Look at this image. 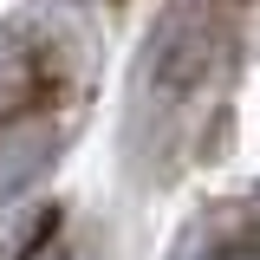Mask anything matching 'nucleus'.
Wrapping results in <instances>:
<instances>
[{
	"instance_id": "obj_1",
	"label": "nucleus",
	"mask_w": 260,
	"mask_h": 260,
	"mask_svg": "<svg viewBox=\"0 0 260 260\" xmlns=\"http://www.w3.org/2000/svg\"><path fill=\"white\" fill-rule=\"evenodd\" d=\"M215 59H221V20H215V7L208 0H182V7L162 13V26L143 46V91L176 104V98L208 85Z\"/></svg>"
},
{
	"instance_id": "obj_2",
	"label": "nucleus",
	"mask_w": 260,
	"mask_h": 260,
	"mask_svg": "<svg viewBox=\"0 0 260 260\" xmlns=\"http://www.w3.org/2000/svg\"><path fill=\"white\" fill-rule=\"evenodd\" d=\"M46 162H52V124H7L0 130V202H20L46 176Z\"/></svg>"
}]
</instances>
